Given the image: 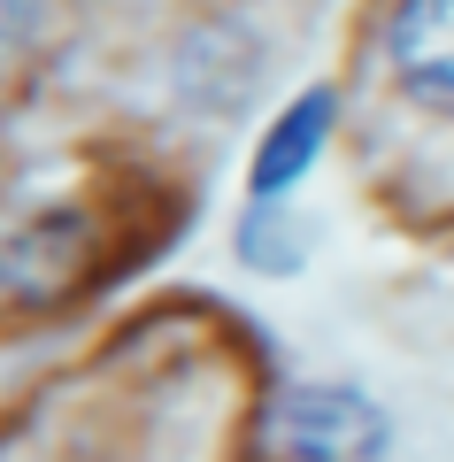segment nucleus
<instances>
[{
	"mask_svg": "<svg viewBox=\"0 0 454 462\" xmlns=\"http://www.w3.org/2000/svg\"><path fill=\"white\" fill-rule=\"evenodd\" d=\"M270 447L285 462H385L393 424L355 385H292L270 409Z\"/></svg>",
	"mask_w": 454,
	"mask_h": 462,
	"instance_id": "1",
	"label": "nucleus"
},
{
	"mask_svg": "<svg viewBox=\"0 0 454 462\" xmlns=\"http://www.w3.org/2000/svg\"><path fill=\"white\" fill-rule=\"evenodd\" d=\"M32 32H39V0H0V62L32 47Z\"/></svg>",
	"mask_w": 454,
	"mask_h": 462,
	"instance_id": "5",
	"label": "nucleus"
},
{
	"mask_svg": "<svg viewBox=\"0 0 454 462\" xmlns=\"http://www.w3.org/2000/svg\"><path fill=\"white\" fill-rule=\"evenodd\" d=\"M292 239H301V231L277 216V200H255V208H246V224H239V254H246L255 270H277V278H285V270H301V247H292Z\"/></svg>",
	"mask_w": 454,
	"mask_h": 462,
	"instance_id": "4",
	"label": "nucleus"
},
{
	"mask_svg": "<svg viewBox=\"0 0 454 462\" xmlns=\"http://www.w3.org/2000/svg\"><path fill=\"white\" fill-rule=\"evenodd\" d=\"M331 116H339V93H331V85L292 93V100H285V116H277L270 132H262V147H255L246 193H255V200H285L292 185L316 170V154L331 147Z\"/></svg>",
	"mask_w": 454,
	"mask_h": 462,
	"instance_id": "3",
	"label": "nucleus"
},
{
	"mask_svg": "<svg viewBox=\"0 0 454 462\" xmlns=\"http://www.w3.org/2000/svg\"><path fill=\"white\" fill-rule=\"evenodd\" d=\"M385 62L416 108L454 116V0H393Z\"/></svg>",
	"mask_w": 454,
	"mask_h": 462,
	"instance_id": "2",
	"label": "nucleus"
}]
</instances>
